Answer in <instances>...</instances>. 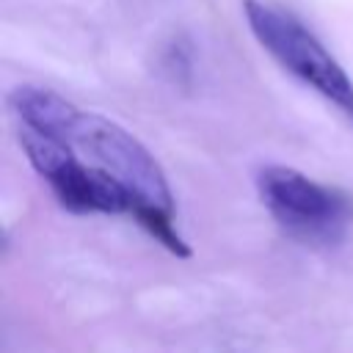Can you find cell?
I'll list each match as a JSON object with an SVG mask.
<instances>
[{
  "mask_svg": "<svg viewBox=\"0 0 353 353\" xmlns=\"http://www.w3.org/2000/svg\"><path fill=\"white\" fill-rule=\"evenodd\" d=\"M58 201L72 212H132L130 190L105 168L83 160H72L58 176L50 179Z\"/></svg>",
  "mask_w": 353,
  "mask_h": 353,
  "instance_id": "277c9868",
  "label": "cell"
},
{
  "mask_svg": "<svg viewBox=\"0 0 353 353\" xmlns=\"http://www.w3.org/2000/svg\"><path fill=\"white\" fill-rule=\"evenodd\" d=\"M66 143L77 154H85L88 163L113 174L130 190L135 204H149L174 212V196L165 171L160 168L154 154L119 121L80 110Z\"/></svg>",
  "mask_w": 353,
  "mask_h": 353,
  "instance_id": "7a4b0ae2",
  "label": "cell"
},
{
  "mask_svg": "<svg viewBox=\"0 0 353 353\" xmlns=\"http://www.w3.org/2000/svg\"><path fill=\"white\" fill-rule=\"evenodd\" d=\"M243 17L273 61L353 119V80L312 30L262 0H243Z\"/></svg>",
  "mask_w": 353,
  "mask_h": 353,
  "instance_id": "6da1fadb",
  "label": "cell"
},
{
  "mask_svg": "<svg viewBox=\"0 0 353 353\" xmlns=\"http://www.w3.org/2000/svg\"><path fill=\"white\" fill-rule=\"evenodd\" d=\"M259 193L276 221L309 243H334L350 218V201L339 190L309 179L287 165H268L259 174Z\"/></svg>",
  "mask_w": 353,
  "mask_h": 353,
  "instance_id": "3957f363",
  "label": "cell"
},
{
  "mask_svg": "<svg viewBox=\"0 0 353 353\" xmlns=\"http://www.w3.org/2000/svg\"><path fill=\"white\" fill-rule=\"evenodd\" d=\"M8 105L19 119V124L61 138L63 143L80 116V108H74L69 99L41 85H17L8 94Z\"/></svg>",
  "mask_w": 353,
  "mask_h": 353,
  "instance_id": "5b68a950",
  "label": "cell"
},
{
  "mask_svg": "<svg viewBox=\"0 0 353 353\" xmlns=\"http://www.w3.org/2000/svg\"><path fill=\"white\" fill-rule=\"evenodd\" d=\"M132 215H135V221H138L157 243H163L171 254H176V256H190V248H188L185 237L174 229V215H171V210H160V207H149V204H135V207H132Z\"/></svg>",
  "mask_w": 353,
  "mask_h": 353,
  "instance_id": "8992f818",
  "label": "cell"
}]
</instances>
